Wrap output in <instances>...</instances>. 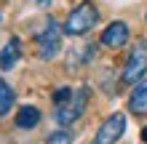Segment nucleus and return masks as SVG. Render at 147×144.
Returning <instances> with one entry per match:
<instances>
[{
    "instance_id": "12",
    "label": "nucleus",
    "mask_w": 147,
    "mask_h": 144,
    "mask_svg": "<svg viewBox=\"0 0 147 144\" xmlns=\"http://www.w3.org/2000/svg\"><path fill=\"white\" fill-rule=\"evenodd\" d=\"M142 141L147 144V125H144V128H142Z\"/></svg>"
},
{
    "instance_id": "4",
    "label": "nucleus",
    "mask_w": 147,
    "mask_h": 144,
    "mask_svg": "<svg viewBox=\"0 0 147 144\" xmlns=\"http://www.w3.org/2000/svg\"><path fill=\"white\" fill-rule=\"evenodd\" d=\"M144 72H147V40H139V43L131 48V54H128V62L123 67L120 80H123L126 86H136Z\"/></svg>"
},
{
    "instance_id": "10",
    "label": "nucleus",
    "mask_w": 147,
    "mask_h": 144,
    "mask_svg": "<svg viewBox=\"0 0 147 144\" xmlns=\"http://www.w3.org/2000/svg\"><path fill=\"white\" fill-rule=\"evenodd\" d=\"M13 99H16L13 88L8 86V83H5L3 78H0V117L11 112V107H13Z\"/></svg>"
},
{
    "instance_id": "7",
    "label": "nucleus",
    "mask_w": 147,
    "mask_h": 144,
    "mask_svg": "<svg viewBox=\"0 0 147 144\" xmlns=\"http://www.w3.org/2000/svg\"><path fill=\"white\" fill-rule=\"evenodd\" d=\"M128 109L134 115H147V80L134 86L131 96H128Z\"/></svg>"
},
{
    "instance_id": "8",
    "label": "nucleus",
    "mask_w": 147,
    "mask_h": 144,
    "mask_svg": "<svg viewBox=\"0 0 147 144\" xmlns=\"http://www.w3.org/2000/svg\"><path fill=\"white\" fill-rule=\"evenodd\" d=\"M19 56H22V43L16 38H11L5 43V48H3V54H0V67L3 70H11V67L19 62Z\"/></svg>"
},
{
    "instance_id": "11",
    "label": "nucleus",
    "mask_w": 147,
    "mask_h": 144,
    "mask_svg": "<svg viewBox=\"0 0 147 144\" xmlns=\"http://www.w3.org/2000/svg\"><path fill=\"white\" fill-rule=\"evenodd\" d=\"M46 144H72V133L70 131H54L46 139Z\"/></svg>"
},
{
    "instance_id": "9",
    "label": "nucleus",
    "mask_w": 147,
    "mask_h": 144,
    "mask_svg": "<svg viewBox=\"0 0 147 144\" xmlns=\"http://www.w3.org/2000/svg\"><path fill=\"white\" fill-rule=\"evenodd\" d=\"M40 123V109L38 107H22L19 115H16V125L19 128H35Z\"/></svg>"
},
{
    "instance_id": "2",
    "label": "nucleus",
    "mask_w": 147,
    "mask_h": 144,
    "mask_svg": "<svg viewBox=\"0 0 147 144\" xmlns=\"http://www.w3.org/2000/svg\"><path fill=\"white\" fill-rule=\"evenodd\" d=\"M96 21H99V11H96V5L94 3H80V5H75L70 16H67V21H64V32L67 35H86L88 29L96 27Z\"/></svg>"
},
{
    "instance_id": "5",
    "label": "nucleus",
    "mask_w": 147,
    "mask_h": 144,
    "mask_svg": "<svg viewBox=\"0 0 147 144\" xmlns=\"http://www.w3.org/2000/svg\"><path fill=\"white\" fill-rule=\"evenodd\" d=\"M123 131H126V115L123 112H112L99 125V131L91 139V144H118V139L123 136Z\"/></svg>"
},
{
    "instance_id": "3",
    "label": "nucleus",
    "mask_w": 147,
    "mask_h": 144,
    "mask_svg": "<svg viewBox=\"0 0 147 144\" xmlns=\"http://www.w3.org/2000/svg\"><path fill=\"white\" fill-rule=\"evenodd\" d=\"M62 32L64 27H59L56 19H46V27L38 32V56L40 59H54L62 48Z\"/></svg>"
},
{
    "instance_id": "6",
    "label": "nucleus",
    "mask_w": 147,
    "mask_h": 144,
    "mask_svg": "<svg viewBox=\"0 0 147 144\" xmlns=\"http://www.w3.org/2000/svg\"><path fill=\"white\" fill-rule=\"evenodd\" d=\"M102 43L110 48H120L128 43V24L126 21H112L110 27L102 32Z\"/></svg>"
},
{
    "instance_id": "1",
    "label": "nucleus",
    "mask_w": 147,
    "mask_h": 144,
    "mask_svg": "<svg viewBox=\"0 0 147 144\" xmlns=\"http://www.w3.org/2000/svg\"><path fill=\"white\" fill-rule=\"evenodd\" d=\"M86 104H88V88H78V91H70V96L64 101L54 104V120L59 125H72L78 117L86 112Z\"/></svg>"
},
{
    "instance_id": "13",
    "label": "nucleus",
    "mask_w": 147,
    "mask_h": 144,
    "mask_svg": "<svg viewBox=\"0 0 147 144\" xmlns=\"http://www.w3.org/2000/svg\"><path fill=\"white\" fill-rule=\"evenodd\" d=\"M35 3H38V5H48L51 0H35Z\"/></svg>"
}]
</instances>
